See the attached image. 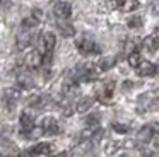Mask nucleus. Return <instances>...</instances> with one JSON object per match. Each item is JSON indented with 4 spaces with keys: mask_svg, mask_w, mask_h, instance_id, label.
<instances>
[{
    "mask_svg": "<svg viewBox=\"0 0 159 157\" xmlns=\"http://www.w3.org/2000/svg\"><path fill=\"white\" fill-rule=\"evenodd\" d=\"M120 9L123 12H134V10L139 9V0H121Z\"/></svg>",
    "mask_w": 159,
    "mask_h": 157,
    "instance_id": "f8f14e48",
    "label": "nucleus"
},
{
    "mask_svg": "<svg viewBox=\"0 0 159 157\" xmlns=\"http://www.w3.org/2000/svg\"><path fill=\"white\" fill-rule=\"evenodd\" d=\"M75 46H77V50L80 51V55H84V56H87V55H93V53H99V48H98V44L94 43V41L91 39L89 36H80L79 39L75 41Z\"/></svg>",
    "mask_w": 159,
    "mask_h": 157,
    "instance_id": "f257e3e1",
    "label": "nucleus"
},
{
    "mask_svg": "<svg viewBox=\"0 0 159 157\" xmlns=\"http://www.w3.org/2000/svg\"><path fill=\"white\" fill-rule=\"evenodd\" d=\"M113 130H115L116 133H121V135H125V133L130 132L128 125H125V123H113Z\"/></svg>",
    "mask_w": 159,
    "mask_h": 157,
    "instance_id": "a211bd4d",
    "label": "nucleus"
},
{
    "mask_svg": "<svg viewBox=\"0 0 159 157\" xmlns=\"http://www.w3.org/2000/svg\"><path fill=\"white\" fill-rule=\"evenodd\" d=\"M58 31L62 36L65 38H72L74 34H75V27L72 26V24H69L67 20H58Z\"/></svg>",
    "mask_w": 159,
    "mask_h": 157,
    "instance_id": "9d476101",
    "label": "nucleus"
},
{
    "mask_svg": "<svg viewBox=\"0 0 159 157\" xmlns=\"http://www.w3.org/2000/svg\"><path fill=\"white\" fill-rule=\"evenodd\" d=\"M156 99H157V101H159V89H157V91H156Z\"/></svg>",
    "mask_w": 159,
    "mask_h": 157,
    "instance_id": "c85d7f7f",
    "label": "nucleus"
},
{
    "mask_svg": "<svg viewBox=\"0 0 159 157\" xmlns=\"http://www.w3.org/2000/svg\"><path fill=\"white\" fill-rule=\"evenodd\" d=\"M137 74L140 77H152L156 75V65L151 61H140V65L137 67Z\"/></svg>",
    "mask_w": 159,
    "mask_h": 157,
    "instance_id": "6e6552de",
    "label": "nucleus"
},
{
    "mask_svg": "<svg viewBox=\"0 0 159 157\" xmlns=\"http://www.w3.org/2000/svg\"><path fill=\"white\" fill-rule=\"evenodd\" d=\"M152 12L156 16H159V0H154V3H152Z\"/></svg>",
    "mask_w": 159,
    "mask_h": 157,
    "instance_id": "b1692460",
    "label": "nucleus"
},
{
    "mask_svg": "<svg viewBox=\"0 0 159 157\" xmlns=\"http://www.w3.org/2000/svg\"><path fill=\"white\" fill-rule=\"evenodd\" d=\"M108 9H120V0H108Z\"/></svg>",
    "mask_w": 159,
    "mask_h": 157,
    "instance_id": "5701e85b",
    "label": "nucleus"
},
{
    "mask_svg": "<svg viewBox=\"0 0 159 157\" xmlns=\"http://www.w3.org/2000/svg\"><path fill=\"white\" fill-rule=\"evenodd\" d=\"M154 147H157V149H159V135L154 138Z\"/></svg>",
    "mask_w": 159,
    "mask_h": 157,
    "instance_id": "bb28decb",
    "label": "nucleus"
},
{
    "mask_svg": "<svg viewBox=\"0 0 159 157\" xmlns=\"http://www.w3.org/2000/svg\"><path fill=\"white\" fill-rule=\"evenodd\" d=\"M113 65H115V58L113 56H104V58H101V60L98 61V68H99V72L110 70Z\"/></svg>",
    "mask_w": 159,
    "mask_h": 157,
    "instance_id": "4468645a",
    "label": "nucleus"
},
{
    "mask_svg": "<svg viewBox=\"0 0 159 157\" xmlns=\"http://www.w3.org/2000/svg\"><path fill=\"white\" fill-rule=\"evenodd\" d=\"M123 87H125V89H132V82H130V80H125V82H123Z\"/></svg>",
    "mask_w": 159,
    "mask_h": 157,
    "instance_id": "393cba45",
    "label": "nucleus"
},
{
    "mask_svg": "<svg viewBox=\"0 0 159 157\" xmlns=\"http://www.w3.org/2000/svg\"><path fill=\"white\" fill-rule=\"evenodd\" d=\"M39 24V20L36 19L34 16H29V17H26L24 20H22V26H26V27H36Z\"/></svg>",
    "mask_w": 159,
    "mask_h": 157,
    "instance_id": "6ab92c4d",
    "label": "nucleus"
},
{
    "mask_svg": "<svg viewBox=\"0 0 159 157\" xmlns=\"http://www.w3.org/2000/svg\"><path fill=\"white\" fill-rule=\"evenodd\" d=\"M0 157H4V155H2V154H0Z\"/></svg>",
    "mask_w": 159,
    "mask_h": 157,
    "instance_id": "2f4dec72",
    "label": "nucleus"
},
{
    "mask_svg": "<svg viewBox=\"0 0 159 157\" xmlns=\"http://www.w3.org/2000/svg\"><path fill=\"white\" fill-rule=\"evenodd\" d=\"M87 126H93V128H98V123H99V116H89V118L86 119Z\"/></svg>",
    "mask_w": 159,
    "mask_h": 157,
    "instance_id": "4be33fe9",
    "label": "nucleus"
},
{
    "mask_svg": "<svg viewBox=\"0 0 159 157\" xmlns=\"http://www.w3.org/2000/svg\"><path fill=\"white\" fill-rule=\"evenodd\" d=\"M43 101V97L39 94H31L26 97V106H31V108H36V106H39Z\"/></svg>",
    "mask_w": 159,
    "mask_h": 157,
    "instance_id": "dca6fc26",
    "label": "nucleus"
},
{
    "mask_svg": "<svg viewBox=\"0 0 159 157\" xmlns=\"http://www.w3.org/2000/svg\"><path fill=\"white\" fill-rule=\"evenodd\" d=\"M52 7L55 16L58 17L60 20H67L70 16H72V5L67 2H60V0H52Z\"/></svg>",
    "mask_w": 159,
    "mask_h": 157,
    "instance_id": "f03ea898",
    "label": "nucleus"
},
{
    "mask_svg": "<svg viewBox=\"0 0 159 157\" xmlns=\"http://www.w3.org/2000/svg\"><path fill=\"white\" fill-rule=\"evenodd\" d=\"M156 74H159V61H157V65H156Z\"/></svg>",
    "mask_w": 159,
    "mask_h": 157,
    "instance_id": "cd10ccee",
    "label": "nucleus"
},
{
    "mask_svg": "<svg viewBox=\"0 0 159 157\" xmlns=\"http://www.w3.org/2000/svg\"><path fill=\"white\" fill-rule=\"evenodd\" d=\"M144 46H145V50H147V51L154 53V51L159 48V41L156 39V38L152 36V34H151V36H147V38L144 39Z\"/></svg>",
    "mask_w": 159,
    "mask_h": 157,
    "instance_id": "ddd939ff",
    "label": "nucleus"
},
{
    "mask_svg": "<svg viewBox=\"0 0 159 157\" xmlns=\"http://www.w3.org/2000/svg\"><path fill=\"white\" fill-rule=\"evenodd\" d=\"M93 102H94V99L89 97V96H86V97H80L79 102H77V106H75V111H77V113H86V111H89L91 106H93Z\"/></svg>",
    "mask_w": 159,
    "mask_h": 157,
    "instance_id": "9b49d317",
    "label": "nucleus"
},
{
    "mask_svg": "<svg viewBox=\"0 0 159 157\" xmlns=\"http://www.w3.org/2000/svg\"><path fill=\"white\" fill-rule=\"evenodd\" d=\"M121 147L120 142H116V140H111V142L106 143V147H104V152H106V155H113V154L118 152V149Z\"/></svg>",
    "mask_w": 159,
    "mask_h": 157,
    "instance_id": "2eb2a0df",
    "label": "nucleus"
},
{
    "mask_svg": "<svg viewBox=\"0 0 159 157\" xmlns=\"http://www.w3.org/2000/svg\"><path fill=\"white\" fill-rule=\"evenodd\" d=\"M19 123H21V128L26 132V135L28 133H31L33 130H34V118H33V114H29V113H21V118H19Z\"/></svg>",
    "mask_w": 159,
    "mask_h": 157,
    "instance_id": "0eeeda50",
    "label": "nucleus"
},
{
    "mask_svg": "<svg viewBox=\"0 0 159 157\" xmlns=\"http://www.w3.org/2000/svg\"><path fill=\"white\" fill-rule=\"evenodd\" d=\"M121 157H128V155H121Z\"/></svg>",
    "mask_w": 159,
    "mask_h": 157,
    "instance_id": "7c9ffc66",
    "label": "nucleus"
},
{
    "mask_svg": "<svg viewBox=\"0 0 159 157\" xmlns=\"http://www.w3.org/2000/svg\"><path fill=\"white\" fill-rule=\"evenodd\" d=\"M26 65L29 68H38L39 65H43V56L38 50H31L26 55Z\"/></svg>",
    "mask_w": 159,
    "mask_h": 157,
    "instance_id": "423d86ee",
    "label": "nucleus"
},
{
    "mask_svg": "<svg viewBox=\"0 0 159 157\" xmlns=\"http://www.w3.org/2000/svg\"><path fill=\"white\" fill-rule=\"evenodd\" d=\"M127 24H128V27H132V29H135V27H140V26H142V17H130Z\"/></svg>",
    "mask_w": 159,
    "mask_h": 157,
    "instance_id": "aec40b11",
    "label": "nucleus"
},
{
    "mask_svg": "<svg viewBox=\"0 0 159 157\" xmlns=\"http://www.w3.org/2000/svg\"><path fill=\"white\" fill-rule=\"evenodd\" d=\"M140 61H142V58H140V53H139V51H132V53L128 55V65H130V67L137 68L139 65H140Z\"/></svg>",
    "mask_w": 159,
    "mask_h": 157,
    "instance_id": "f3484780",
    "label": "nucleus"
},
{
    "mask_svg": "<svg viewBox=\"0 0 159 157\" xmlns=\"http://www.w3.org/2000/svg\"><path fill=\"white\" fill-rule=\"evenodd\" d=\"M21 157H31V155H29V154H28V155H26V154H22V155Z\"/></svg>",
    "mask_w": 159,
    "mask_h": 157,
    "instance_id": "c756f323",
    "label": "nucleus"
},
{
    "mask_svg": "<svg viewBox=\"0 0 159 157\" xmlns=\"http://www.w3.org/2000/svg\"><path fill=\"white\" fill-rule=\"evenodd\" d=\"M154 128H152V125H147V126H142L140 130H139L137 133V138L140 140V142H151L152 138H154Z\"/></svg>",
    "mask_w": 159,
    "mask_h": 157,
    "instance_id": "1a4fd4ad",
    "label": "nucleus"
},
{
    "mask_svg": "<svg viewBox=\"0 0 159 157\" xmlns=\"http://www.w3.org/2000/svg\"><path fill=\"white\" fill-rule=\"evenodd\" d=\"M57 38L52 31H45L41 36V55H52L53 48H55Z\"/></svg>",
    "mask_w": 159,
    "mask_h": 157,
    "instance_id": "7ed1b4c3",
    "label": "nucleus"
},
{
    "mask_svg": "<svg viewBox=\"0 0 159 157\" xmlns=\"http://www.w3.org/2000/svg\"><path fill=\"white\" fill-rule=\"evenodd\" d=\"M152 36H154L156 39L159 41V26H157V27H156V29H154V34H152Z\"/></svg>",
    "mask_w": 159,
    "mask_h": 157,
    "instance_id": "a878e982",
    "label": "nucleus"
},
{
    "mask_svg": "<svg viewBox=\"0 0 159 157\" xmlns=\"http://www.w3.org/2000/svg\"><path fill=\"white\" fill-rule=\"evenodd\" d=\"M53 150V145L50 142H39V143H36L34 147H31V149L28 150V154L29 155H46V154H50Z\"/></svg>",
    "mask_w": 159,
    "mask_h": 157,
    "instance_id": "39448f33",
    "label": "nucleus"
},
{
    "mask_svg": "<svg viewBox=\"0 0 159 157\" xmlns=\"http://www.w3.org/2000/svg\"><path fill=\"white\" fill-rule=\"evenodd\" d=\"M29 44V36L26 34V36H19L17 38V48L19 50H22V48H26Z\"/></svg>",
    "mask_w": 159,
    "mask_h": 157,
    "instance_id": "412c9836",
    "label": "nucleus"
},
{
    "mask_svg": "<svg viewBox=\"0 0 159 157\" xmlns=\"http://www.w3.org/2000/svg\"><path fill=\"white\" fill-rule=\"evenodd\" d=\"M41 132L46 133V135H57V133L60 132L58 121H57L53 116H46V118H43V121H41Z\"/></svg>",
    "mask_w": 159,
    "mask_h": 157,
    "instance_id": "20e7f679",
    "label": "nucleus"
}]
</instances>
